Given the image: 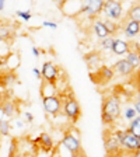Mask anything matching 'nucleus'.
<instances>
[{"instance_id":"nucleus-1","label":"nucleus","mask_w":140,"mask_h":157,"mask_svg":"<svg viewBox=\"0 0 140 157\" xmlns=\"http://www.w3.org/2000/svg\"><path fill=\"white\" fill-rule=\"evenodd\" d=\"M121 109H122V102H121V98L118 95L109 94L102 98L101 114H107L114 118L115 121H118L121 118Z\"/></svg>"},{"instance_id":"nucleus-2","label":"nucleus","mask_w":140,"mask_h":157,"mask_svg":"<svg viewBox=\"0 0 140 157\" xmlns=\"http://www.w3.org/2000/svg\"><path fill=\"white\" fill-rule=\"evenodd\" d=\"M123 4L121 0H105L104 2L101 14H104L105 18L119 23L123 18Z\"/></svg>"},{"instance_id":"nucleus-3","label":"nucleus","mask_w":140,"mask_h":157,"mask_svg":"<svg viewBox=\"0 0 140 157\" xmlns=\"http://www.w3.org/2000/svg\"><path fill=\"white\" fill-rule=\"evenodd\" d=\"M60 144H62L70 154H73V156H81L83 154V151H81L83 147H81V142H80V136H78V133H74L73 129L70 132H66V133L63 135L62 143Z\"/></svg>"},{"instance_id":"nucleus-4","label":"nucleus","mask_w":140,"mask_h":157,"mask_svg":"<svg viewBox=\"0 0 140 157\" xmlns=\"http://www.w3.org/2000/svg\"><path fill=\"white\" fill-rule=\"evenodd\" d=\"M78 3H80L78 13L84 14L90 18H95L101 14L104 0H80Z\"/></svg>"},{"instance_id":"nucleus-5","label":"nucleus","mask_w":140,"mask_h":157,"mask_svg":"<svg viewBox=\"0 0 140 157\" xmlns=\"http://www.w3.org/2000/svg\"><path fill=\"white\" fill-rule=\"evenodd\" d=\"M62 111L63 115L67 118L70 122H77L78 118L81 117V108H80V104L76 98L69 97L66 98L65 101L62 102Z\"/></svg>"},{"instance_id":"nucleus-6","label":"nucleus","mask_w":140,"mask_h":157,"mask_svg":"<svg viewBox=\"0 0 140 157\" xmlns=\"http://www.w3.org/2000/svg\"><path fill=\"white\" fill-rule=\"evenodd\" d=\"M115 72L112 67H108L105 65H101L100 67L95 70V73L90 72V77H91V82L95 83V84H107L114 78Z\"/></svg>"},{"instance_id":"nucleus-7","label":"nucleus","mask_w":140,"mask_h":157,"mask_svg":"<svg viewBox=\"0 0 140 157\" xmlns=\"http://www.w3.org/2000/svg\"><path fill=\"white\" fill-rule=\"evenodd\" d=\"M62 98L58 95H49V97H42V107L44 111L48 115H59L62 114Z\"/></svg>"},{"instance_id":"nucleus-8","label":"nucleus","mask_w":140,"mask_h":157,"mask_svg":"<svg viewBox=\"0 0 140 157\" xmlns=\"http://www.w3.org/2000/svg\"><path fill=\"white\" fill-rule=\"evenodd\" d=\"M121 21H122L121 29L127 39H133L140 34V23L139 21H134V20L127 18V17L125 20H121Z\"/></svg>"},{"instance_id":"nucleus-9","label":"nucleus","mask_w":140,"mask_h":157,"mask_svg":"<svg viewBox=\"0 0 140 157\" xmlns=\"http://www.w3.org/2000/svg\"><path fill=\"white\" fill-rule=\"evenodd\" d=\"M104 147L107 154H119V150L122 149L121 146V140L118 139L116 133H111L108 132V135L105 133V139H104Z\"/></svg>"},{"instance_id":"nucleus-10","label":"nucleus","mask_w":140,"mask_h":157,"mask_svg":"<svg viewBox=\"0 0 140 157\" xmlns=\"http://www.w3.org/2000/svg\"><path fill=\"white\" fill-rule=\"evenodd\" d=\"M112 69H114L115 75H119V76H122V77H129V76H132L134 73V69L132 67V65L127 62L125 58L118 59L116 62L114 63Z\"/></svg>"},{"instance_id":"nucleus-11","label":"nucleus","mask_w":140,"mask_h":157,"mask_svg":"<svg viewBox=\"0 0 140 157\" xmlns=\"http://www.w3.org/2000/svg\"><path fill=\"white\" fill-rule=\"evenodd\" d=\"M41 73H42V78L46 82H58V76H59V69L53 65L52 62H45L41 67Z\"/></svg>"},{"instance_id":"nucleus-12","label":"nucleus","mask_w":140,"mask_h":157,"mask_svg":"<svg viewBox=\"0 0 140 157\" xmlns=\"http://www.w3.org/2000/svg\"><path fill=\"white\" fill-rule=\"evenodd\" d=\"M131 48H132V45L127 42V41L121 39V38H114V44H112L111 52L116 56H122V55H126Z\"/></svg>"},{"instance_id":"nucleus-13","label":"nucleus","mask_w":140,"mask_h":157,"mask_svg":"<svg viewBox=\"0 0 140 157\" xmlns=\"http://www.w3.org/2000/svg\"><path fill=\"white\" fill-rule=\"evenodd\" d=\"M84 60H85V63H87L88 69H91V70H97V69L102 65L101 55L98 52H95V51H93V52H90V53H85Z\"/></svg>"},{"instance_id":"nucleus-14","label":"nucleus","mask_w":140,"mask_h":157,"mask_svg":"<svg viewBox=\"0 0 140 157\" xmlns=\"http://www.w3.org/2000/svg\"><path fill=\"white\" fill-rule=\"evenodd\" d=\"M39 91L42 97H49V95H58V87L56 83L46 82V80H41V86H39Z\"/></svg>"},{"instance_id":"nucleus-15","label":"nucleus","mask_w":140,"mask_h":157,"mask_svg":"<svg viewBox=\"0 0 140 157\" xmlns=\"http://www.w3.org/2000/svg\"><path fill=\"white\" fill-rule=\"evenodd\" d=\"M93 29H94V34L97 35L98 39H102L105 38V36L109 35V33H108L107 27H105L104 21L100 18H94L93 20Z\"/></svg>"},{"instance_id":"nucleus-16","label":"nucleus","mask_w":140,"mask_h":157,"mask_svg":"<svg viewBox=\"0 0 140 157\" xmlns=\"http://www.w3.org/2000/svg\"><path fill=\"white\" fill-rule=\"evenodd\" d=\"M137 115H139V114L136 112L133 104H125L123 108L121 109V117H122V119H123L126 124H127V122H131L134 117H137Z\"/></svg>"},{"instance_id":"nucleus-17","label":"nucleus","mask_w":140,"mask_h":157,"mask_svg":"<svg viewBox=\"0 0 140 157\" xmlns=\"http://www.w3.org/2000/svg\"><path fill=\"white\" fill-rule=\"evenodd\" d=\"M127 62L132 65V67L134 69V72L140 70V56H139V52L134 51V49H129V52L126 53V58H125Z\"/></svg>"},{"instance_id":"nucleus-18","label":"nucleus","mask_w":140,"mask_h":157,"mask_svg":"<svg viewBox=\"0 0 140 157\" xmlns=\"http://www.w3.org/2000/svg\"><path fill=\"white\" fill-rule=\"evenodd\" d=\"M36 140H38V143L41 144V147H42L44 150H52L53 149V139H52V136L49 133H46V132H42Z\"/></svg>"},{"instance_id":"nucleus-19","label":"nucleus","mask_w":140,"mask_h":157,"mask_svg":"<svg viewBox=\"0 0 140 157\" xmlns=\"http://www.w3.org/2000/svg\"><path fill=\"white\" fill-rule=\"evenodd\" d=\"M2 109H3V114L6 118H14L17 112V105L13 101H4L2 104Z\"/></svg>"},{"instance_id":"nucleus-20","label":"nucleus","mask_w":140,"mask_h":157,"mask_svg":"<svg viewBox=\"0 0 140 157\" xmlns=\"http://www.w3.org/2000/svg\"><path fill=\"white\" fill-rule=\"evenodd\" d=\"M127 128L126 131L129 132V133L134 135V136H140V115H137V117H134L133 119H132L131 122H127Z\"/></svg>"},{"instance_id":"nucleus-21","label":"nucleus","mask_w":140,"mask_h":157,"mask_svg":"<svg viewBox=\"0 0 140 157\" xmlns=\"http://www.w3.org/2000/svg\"><path fill=\"white\" fill-rule=\"evenodd\" d=\"M126 17H127V18L134 20V21H139V23H140V3L133 4L131 9L127 10Z\"/></svg>"},{"instance_id":"nucleus-22","label":"nucleus","mask_w":140,"mask_h":157,"mask_svg":"<svg viewBox=\"0 0 140 157\" xmlns=\"http://www.w3.org/2000/svg\"><path fill=\"white\" fill-rule=\"evenodd\" d=\"M104 24H105V27H107L109 35H114V34H116L118 31L121 29V24H118L116 21H112V20L105 18L104 20Z\"/></svg>"},{"instance_id":"nucleus-23","label":"nucleus","mask_w":140,"mask_h":157,"mask_svg":"<svg viewBox=\"0 0 140 157\" xmlns=\"http://www.w3.org/2000/svg\"><path fill=\"white\" fill-rule=\"evenodd\" d=\"M112 44H114V36L112 35H108V36H105V38L100 39V46H101V49L105 51V52H109V51H111Z\"/></svg>"},{"instance_id":"nucleus-24","label":"nucleus","mask_w":140,"mask_h":157,"mask_svg":"<svg viewBox=\"0 0 140 157\" xmlns=\"http://www.w3.org/2000/svg\"><path fill=\"white\" fill-rule=\"evenodd\" d=\"M10 131H11V124L7 119H2L0 121V136H9Z\"/></svg>"},{"instance_id":"nucleus-25","label":"nucleus","mask_w":140,"mask_h":157,"mask_svg":"<svg viewBox=\"0 0 140 157\" xmlns=\"http://www.w3.org/2000/svg\"><path fill=\"white\" fill-rule=\"evenodd\" d=\"M16 16L23 20L24 23H27V21H29V20L32 18V13H31L29 10H17Z\"/></svg>"},{"instance_id":"nucleus-26","label":"nucleus","mask_w":140,"mask_h":157,"mask_svg":"<svg viewBox=\"0 0 140 157\" xmlns=\"http://www.w3.org/2000/svg\"><path fill=\"white\" fill-rule=\"evenodd\" d=\"M0 36L4 39V42H6L7 39L11 36V33H10V29L7 27H0Z\"/></svg>"},{"instance_id":"nucleus-27","label":"nucleus","mask_w":140,"mask_h":157,"mask_svg":"<svg viewBox=\"0 0 140 157\" xmlns=\"http://www.w3.org/2000/svg\"><path fill=\"white\" fill-rule=\"evenodd\" d=\"M23 118H24V121H25L27 124H32V122H34V115H32V112H29V111L24 112Z\"/></svg>"},{"instance_id":"nucleus-28","label":"nucleus","mask_w":140,"mask_h":157,"mask_svg":"<svg viewBox=\"0 0 140 157\" xmlns=\"http://www.w3.org/2000/svg\"><path fill=\"white\" fill-rule=\"evenodd\" d=\"M133 107L134 109H136V112L140 115V93L136 95V98L133 100Z\"/></svg>"},{"instance_id":"nucleus-29","label":"nucleus","mask_w":140,"mask_h":157,"mask_svg":"<svg viewBox=\"0 0 140 157\" xmlns=\"http://www.w3.org/2000/svg\"><path fill=\"white\" fill-rule=\"evenodd\" d=\"M42 27H45V28H51V29H56L58 28V24H56L55 21H44Z\"/></svg>"},{"instance_id":"nucleus-30","label":"nucleus","mask_w":140,"mask_h":157,"mask_svg":"<svg viewBox=\"0 0 140 157\" xmlns=\"http://www.w3.org/2000/svg\"><path fill=\"white\" fill-rule=\"evenodd\" d=\"M32 75L35 76V78H38V80H42V73H41V69L34 67L32 69Z\"/></svg>"},{"instance_id":"nucleus-31","label":"nucleus","mask_w":140,"mask_h":157,"mask_svg":"<svg viewBox=\"0 0 140 157\" xmlns=\"http://www.w3.org/2000/svg\"><path fill=\"white\" fill-rule=\"evenodd\" d=\"M16 147H17V140H16V139H13V140H11V144H10V151H9L10 156H13V154H14Z\"/></svg>"},{"instance_id":"nucleus-32","label":"nucleus","mask_w":140,"mask_h":157,"mask_svg":"<svg viewBox=\"0 0 140 157\" xmlns=\"http://www.w3.org/2000/svg\"><path fill=\"white\" fill-rule=\"evenodd\" d=\"M25 124H27L25 121H23V119H20V118H18V119L16 118V128H18V129H23V128L25 126Z\"/></svg>"},{"instance_id":"nucleus-33","label":"nucleus","mask_w":140,"mask_h":157,"mask_svg":"<svg viewBox=\"0 0 140 157\" xmlns=\"http://www.w3.org/2000/svg\"><path fill=\"white\" fill-rule=\"evenodd\" d=\"M136 87H137V91L140 93V70L136 72Z\"/></svg>"},{"instance_id":"nucleus-34","label":"nucleus","mask_w":140,"mask_h":157,"mask_svg":"<svg viewBox=\"0 0 140 157\" xmlns=\"http://www.w3.org/2000/svg\"><path fill=\"white\" fill-rule=\"evenodd\" d=\"M31 52H32V55L35 56V58H38V56L41 55V51H39L36 46H32V48H31Z\"/></svg>"},{"instance_id":"nucleus-35","label":"nucleus","mask_w":140,"mask_h":157,"mask_svg":"<svg viewBox=\"0 0 140 157\" xmlns=\"http://www.w3.org/2000/svg\"><path fill=\"white\" fill-rule=\"evenodd\" d=\"M6 7V0H0V11H3Z\"/></svg>"},{"instance_id":"nucleus-36","label":"nucleus","mask_w":140,"mask_h":157,"mask_svg":"<svg viewBox=\"0 0 140 157\" xmlns=\"http://www.w3.org/2000/svg\"><path fill=\"white\" fill-rule=\"evenodd\" d=\"M132 154H133V156H136V157H140V147H137V149Z\"/></svg>"},{"instance_id":"nucleus-37","label":"nucleus","mask_w":140,"mask_h":157,"mask_svg":"<svg viewBox=\"0 0 140 157\" xmlns=\"http://www.w3.org/2000/svg\"><path fill=\"white\" fill-rule=\"evenodd\" d=\"M55 2H56V3H59V4H65L67 0H55Z\"/></svg>"},{"instance_id":"nucleus-38","label":"nucleus","mask_w":140,"mask_h":157,"mask_svg":"<svg viewBox=\"0 0 140 157\" xmlns=\"http://www.w3.org/2000/svg\"><path fill=\"white\" fill-rule=\"evenodd\" d=\"M136 139H137V146L140 147V136H136Z\"/></svg>"},{"instance_id":"nucleus-39","label":"nucleus","mask_w":140,"mask_h":157,"mask_svg":"<svg viewBox=\"0 0 140 157\" xmlns=\"http://www.w3.org/2000/svg\"><path fill=\"white\" fill-rule=\"evenodd\" d=\"M0 42H4V39L2 38V36H0Z\"/></svg>"},{"instance_id":"nucleus-40","label":"nucleus","mask_w":140,"mask_h":157,"mask_svg":"<svg viewBox=\"0 0 140 157\" xmlns=\"http://www.w3.org/2000/svg\"><path fill=\"white\" fill-rule=\"evenodd\" d=\"M139 56H140V51H139Z\"/></svg>"},{"instance_id":"nucleus-41","label":"nucleus","mask_w":140,"mask_h":157,"mask_svg":"<svg viewBox=\"0 0 140 157\" xmlns=\"http://www.w3.org/2000/svg\"><path fill=\"white\" fill-rule=\"evenodd\" d=\"M0 66H2V62H0Z\"/></svg>"},{"instance_id":"nucleus-42","label":"nucleus","mask_w":140,"mask_h":157,"mask_svg":"<svg viewBox=\"0 0 140 157\" xmlns=\"http://www.w3.org/2000/svg\"><path fill=\"white\" fill-rule=\"evenodd\" d=\"M0 107H2V104H0Z\"/></svg>"},{"instance_id":"nucleus-43","label":"nucleus","mask_w":140,"mask_h":157,"mask_svg":"<svg viewBox=\"0 0 140 157\" xmlns=\"http://www.w3.org/2000/svg\"><path fill=\"white\" fill-rule=\"evenodd\" d=\"M104 2H105V0H104Z\"/></svg>"}]
</instances>
